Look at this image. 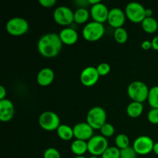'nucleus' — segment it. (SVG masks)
Here are the masks:
<instances>
[{
  "instance_id": "f257e3e1",
  "label": "nucleus",
  "mask_w": 158,
  "mask_h": 158,
  "mask_svg": "<svg viewBox=\"0 0 158 158\" xmlns=\"http://www.w3.org/2000/svg\"><path fill=\"white\" fill-rule=\"evenodd\" d=\"M63 43L59 34L47 33L41 36L37 43V48L43 56L46 58L56 57L61 51Z\"/></svg>"
},
{
  "instance_id": "f03ea898",
  "label": "nucleus",
  "mask_w": 158,
  "mask_h": 158,
  "mask_svg": "<svg viewBox=\"0 0 158 158\" xmlns=\"http://www.w3.org/2000/svg\"><path fill=\"white\" fill-rule=\"evenodd\" d=\"M150 89L144 83L141 81H134L127 87V94L130 98L135 102L143 103L148 98Z\"/></svg>"
},
{
  "instance_id": "7ed1b4c3",
  "label": "nucleus",
  "mask_w": 158,
  "mask_h": 158,
  "mask_svg": "<svg viewBox=\"0 0 158 158\" xmlns=\"http://www.w3.org/2000/svg\"><path fill=\"white\" fill-rule=\"evenodd\" d=\"M106 113L103 108L94 106L88 111L86 123H89L93 129H100L101 127L106 123Z\"/></svg>"
},
{
  "instance_id": "20e7f679",
  "label": "nucleus",
  "mask_w": 158,
  "mask_h": 158,
  "mask_svg": "<svg viewBox=\"0 0 158 158\" xmlns=\"http://www.w3.org/2000/svg\"><path fill=\"white\" fill-rule=\"evenodd\" d=\"M105 32V28L103 23L93 21L87 23L83 27V37L87 41H97L103 37Z\"/></svg>"
},
{
  "instance_id": "39448f33",
  "label": "nucleus",
  "mask_w": 158,
  "mask_h": 158,
  "mask_svg": "<svg viewBox=\"0 0 158 158\" xmlns=\"http://www.w3.org/2000/svg\"><path fill=\"white\" fill-rule=\"evenodd\" d=\"M146 9L143 5L137 2H131L125 8L126 16L133 23H142L146 18Z\"/></svg>"
},
{
  "instance_id": "423d86ee",
  "label": "nucleus",
  "mask_w": 158,
  "mask_h": 158,
  "mask_svg": "<svg viewBox=\"0 0 158 158\" xmlns=\"http://www.w3.org/2000/svg\"><path fill=\"white\" fill-rule=\"evenodd\" d=\"M88 152L94 156H102L104 151L107 149V140L103 135L93 136L87 141Z\"/></svg>"
},
{
  "instance_id": "0eeeda50",
  "label": "nucleus",
  "mask_w": 158,
  "mask_h": 158,
  "mask_svg": "<svg viewBox=\"0 0 158 158\" xmlns=\"http://www.w3.org/2000/svg\"><path fill=\"white\" fill-rule=\"evenodd\" d=\"M39 123L43 130L53 131L58 129L60 125L59 116L52 111H45L39 117Z\"/></svg>"
},
{
  "instance_id": "6e6552de",
  "label": "nucleus",
  "mask_w": 158,
  "mask_h": 158,
  "mask_svg": "<svg viewBox=\"0 0 158 158\" xmlns=\"http://www.w3.org/2000/svg\"><path fill=\"white\" fill-rule=\"evenodd\" d=\"M6 30L12 35H21L27 32L29 23L22 17H13L6 23Z\"/></svg>"
},
{
  "instance_id": "1a4fd4ad",
  "label": "nucleus",
  "mask_w": 158,
  "mask_h": 158,
  "mask_svg": "<svg viewBox=\"0 0 158 158\" xmlns=\"http://www.w3.org/2000/svg\"><path fill=\"white\" fill-rule=\"evenodd\" d=\"M53 19L60 26H68L74 22V12L67 6H59L53 12Z\"/></svg>"
},
{
  "instance_id": "9d476101",
  "label": "nucleus",
  "mask_w": 158,
  "mask_h": 158,
  "mask_svg": "<svg viewBox=\"0 0 158 158\" xmlns=\"http://www.w3.org/2000/svg\"><path fill=\"white\" fill-rule=\"evenodd\" d=\"M154 142L148 136H140L134 140L133 143V148L135 150L137 154L146 155L153 151Z\"/></svg>"
},
{
  "instance_id": "9b49d317",
  "label": "nucleus",
  "mask_w": 158,
  "mask_h": 158,
  "mask_svg": "<svg viewBox=\"0 0 158 158\" xmlns=\"http://www.w3.org/2000/svg\"><path fill=\"white\" fill-rule=\"evenodd\" d=\"M74 133V137L77 140H89L94 136V129L86 122L77 123L73 127Z\"/></svg>"
},
{
  "instance_id": "f8f14e48",
  "label": "nucleus",
  "mask_w": 158,
  "mask_h": 158,
  "mask_svg": "<svg viewBox=\"0 0 158 158\" xmlns=\"http://www.w3.org/2000/svg\"><path fill=\"white\" fill-rule=\"evenodd\" d=\"M100 77L97 67L87 66L84 68L80 73V81L84 86H92L97 83Z\"/></svg>"
},
{
  "instance_id": "ddd939ff",
  "label": "nucleus",
  "mask_w": 158,
  "mask_h": 158,
  "mask_svg": "<svg viewBox=\"0 0 158 158\" xmlns=\"http://www.w3.org/2000/svg\"><path fill=\"white\" fill-rule=\"evenodd\" d=\"M125 21H126V14L121 9L113 8L110 10L107 22L112 27L115 29L123 27Z\"/></svg>"
},
{
  "instance_id": "4468645a",
  "label": "nucleus",
  "mask_w": 158,
  "mask_h": 158,
  "mask_svg": "<svg viewBox=\"0 0 158 158\" xmlns=\"http://www.w3.org/2000/svg\"><path fill=\"white\" fill-rule=\"evenodd\" d=\"M109 12L110 10L107 9L106 5L100 2L92 6L90 9V15L94 19V21L103 23L107 21Z\"/></svg>"
},
{
  "instance_id": "2eb2a0df",
  "label": "nucleus",
  "mask_w": 158,
  "mask_h": 158,
  "mask_svg": "<svg viewBox=\"0 0 158 158\" xmlns=\"http://www.w3.org/2000/svg\"><path fill=\"white\" fill-rule=\"evenodd\" d=\"M14 105L9 99L0 100V120L2 122L9 121L14 116Z\"/></svg>"
},
{
  "instance_id": "dca6fc26",
  "label": "nucleus",
  "mask_w": 158,
  "mask_h": 158,
  "mask_svg": "<svg viewBox=\"0 0 158 158\" xmlns=\"http://www.w3.org/2000/svg\"><path fill=\"white\" fill-rule=\"evenodd\" d=\"M59 35H60V38L63 44L68 45V46L75 44L78 40L79 37L77 31L69 27H66L62 29L59 33Z\"/></svg>"
},
{
  "instance_id": "f3484780",
  "label": "nucleus",
  "mask_w": 158,
  "mask_h": 158,
  "mask_svg": "<svg viewBox=\"0 0 158 158\" xmlns=\"http://www.w3.org/2000/svg\"><path fill=\"white\" fill-rule=\"evenodd\" d=\"M55 77L53 70L51 68L45 67L40 69L37 74V82L40 86H46L52 83Z\"/></svg>"
},
{
  "instance_id": "a211bd4d",
  "label": "nucleus",
  "mask_w": 158,
  "mask_h": 158,
  "mask_svg": "<svg viewBox=\"0 0 158 158\" xmlns=\"http://www.w3.org/2000/svg\"><path fill=\"white\" fill-rule=\"evenodd\" d=\"M143 110V106L142 103L132 101L127 106V114L132 118L140 117Z\"/></svg>"
},
{
  "instance_id": "6ab92c4d",
  "label": "nucleus",
  "mask_w": 158,
  "mask_h": 158,
  "mask_svg": "<svg viewBox=\"0 0 158 158\" xmlns=\"http://www.w3.org/2000/svg\"><path fill=\"white\" fill-rule=\"evenodd\" d=\"M71 151L76 154V156H82L88 151V146H87V142L85 140H77L76 139L72 143H71Z\"/></svg>"
},
{
  "instance_id": "aec40b11",
  "label": "nucleus",
  "mask_w": 158,
  "mask_h": 158,
  "mask_svg": "<svg viewBox=\"0 0 158 158\" xmlns=\"http://www.w3.org/2000/svg\"><path fill=\"white\" fill-rule=\"evenodd\" d=\"M141 26L147 33H154L158 29V23L154 17H146L141 23Z\"/></svg>"
},
{
  "instance_id": "412c9836",
  "label": "nucleus",
  "mask_w": 158,
  "mask_h": 158,
  "mask_svg": "<svg viewBox=\"0 0 158 158\" xmlns=\"http://www.w3.org/2000/svg\"><path fill=\"white\" fill-rule=\"evenodd\" d=\"M56 131L59 137L63 140H69L74 137L73 127L66 124H60Z\"/></svg>"
},
{
  "instance_id": "4be33fe9",
  "label": "nucleus",
  "mask_w": 158,
  "mask_h": 158,
  "mask_svg": "<svg viewBox=\"0 0 158 158\" xmlns=\"http://www.w3.org/2000/svg\"><path fill=\"white\" fill-rule=\"evenodd\" d=\"M89 17V12L85 7H80L74 12V22L78 24L86 23Z\"/></svg>"
},
{
  "instance_id": "5701e85b",
  "label": "nucleus",
  "mask_w": 158,
  "mask_h": 158,
  "mask_svg": "<svg viewBox=\"0 0 158 158\" xmlns=\"http://www.w3.org/2000/svg\"><path fill=\"white\" fill-rule=\"evenodd\" d=\"M148 100L151 107L158 109V86H153L150 89Z\"/></svg>"
},
{
  "instance_id": "b1692460",
  "label": "nucleus",
  "mask_w": 158,
  "mask_h": 158,
  "mask_svg": "<svg viewBox=\"0 0 158 158\" xmlns=\"http://www.w3.org/2000/svg\"><path fill=\"white\" fill-rule=\"evenodd\" d=\"M114 37L116 41L120 44H123L128 39V33L126 29L123 27L115 29L114 32Z\"/></svg>"
},
{
  "instance_id": "393cba45",
  "label": "nucleus",
  "mask_w": 158,
  "mask_h": 158,
  "mask_svg": "<svg viewBox=\"0 0 158 158\" xmlns=\"http://www.w3.org/2000/svg\"><path fill=\"white\" fill-rule=\"evenodd\" d=\"M115 143L119 149H123L130 146V139L126 134H120L116 137Z\"/></svg>"
},
{
  "instance_id": "a878e982",
  "label": "nucleus",
  "mask_w": 158,
  "mask_h": 158,
  "mask_svg": "<svg viewBox=\"0 0 158 158\" xmlns=\"http://www.w3.org/2000/svg\"><path fill=\"white\" fill-rule=\"evenodd\" d=\"M102 158H120V150L117 147H109L101 156Z\"/></svg>"
},
{
  "instance_id": "bb28decb",
  "label": "nucleus",
  "mask_w": 158,
  "mask_h": 158,
  "mask_svg": "<svg viewBox=\"0 0 158 158\" xmlns=\"http://www.w3.org/2000/svg\"><path fill=\"white\" fill-rule=\"evenodd\" d=\"M100 130L102 135L106 137H106H112L114 134V132H115V129H114V126L111 123H108L103 124Z\"/></svg>"
},
{
  "instance_id": "cd10ccee",
  "label": "nucleus",
  "mask_w": 158,
  "mask_h": 158,
  "mask_svg": "<svg viewBox=\"0 0 158 158\" xmlns=\"http://www.w3.org/2000/svg\"><path fill=\"white\" fill-rule=\"evenodd\" d=\"M137 152L134 148L127 147L120 150V158H137Z\"/></svg>"
},
{
  "instance_id": "c85d7f7f",
  "label": "nucleus",
  "mask_w": 158,
  "mask_h": 158,
  "mask_svg": "<svg viewBox=\"0 0 158 158\" xmlns=\"http://www.w3.org/2000/svg\"><path fill=\"white\" fill-rule=\"evenodd\" d=\"M43 158H61L58 150L54 148H49L45 151Z\"/></svg>"
},
{
  "instance_id": "c756f323",
  "label": "nucleus",
  "mask_w": 158,
  "mask_h": 158,
  "mask_svg": "<svg viewBox=\"0 0 158 158\" xmlns=\"http://www.w3.org/2000/svg\"><path fill=\"white\" fill-rule=\"evenodd\" d=\"M97 72H98L100 76H106L110 72V66L106 63H100L98 66H97Z\"/></svg>"
},
{
  "instance_id": "7c9ffc66",
  "label": "nucleus",
  "mask_w": 158,
  "mask_h": 158,
  "mask_svg": "<svg viewBox=\"0 0 158 158\" xmlns=\"http://www.w3.org/2000/svg\"><path fill=\"white\" fill-rule=\"evenodd\" d=\"M148 119L150 123L153 124H158V109L152 108L148 112Z\"/></svg>"
},
{
  "instance_id": "2f4dec72",
  "label": "nucleus",
  "mask_w": 158,
  "mask_h": 158,
  "mask_svg": "<svg viewBox=\"0 0 158 158\" xmlns=\"http://www.w3.org/2000/svg\"><path fill=\"white\" fill-rule=\"evenodd\" d=\"M40 4L45 8H51L56 4V0H40Z\"/></svg>"
},
{
  "instance_id": "473e14b6",
  "label": "nucleus",
  "mask_w": 158,
  "mask_h": 158,
  "mask_svg": "<svg viewBox=\"0 0 158 158\" xmlns=\"http://www.w3.org/2000/svg\"><path fill=\"white\" fill-rule=\"evenodd\" d=\"M142 49H143L144 50H148L151 48H152V43H151V41H149V40H144V41L141 44Z\"/></svg>"
},
{
  "instance_id": "72a5a7b5",
  "label": "nucleus",
  "mask_w": 158,
  "mask_h": 158,
  "mask_svg": "<svg viewBox=\"0 0 158 158\" xmlns=\"http://www.w3.org/2000/svg\"><path fill=\"white\" fill-rule=\"evenodd\" d=\"M6 89L3 86H0V100L6 99Z\"/></svg>"
},
{
  "instance_id": "f704fd0d",
  "label": "nucleus",
  "mask_w": 158,
  "mask_h": 158,
  "mask_svg": "<svg viewBox=\"0 0 158 158\" xmlns=\"http://www.w3.org/2000/svg\"><path fill=\"white\" fill-rule=\"evenodd\" d=\"M151 43H152V49H154V50L158 51V35L153 39Z\"/></svg>"
},
{
  "instance_id": "c9c22d12",
  "label": "nucleus",
  "mask_w": 158,
  "mask_h": 158,
  "mask_svg": "<svg viewBox=\"0 0 158 158\" xmlns=\"http://www.w3.org/2000/svg\"><path fill=\"white\" fill-rule=\"evenodd\" d=\"M145 14H146V17H152L153 11L151 10V9H146V12H145Z\"/></svg>"
},
{
  "instance_id": "e433bc0d",
  "label": "nucleus",
  "mask_w": 158,
  "mask_h": 158,
  "mask_svg": "<svg viewBox=\"0 0 158 158\" xmlns=\"http://www.w3.org/2000/svg\"><path fill=\"white\" fill-rule=\"evenodd\" d=\"M153 151H154V152L158 156V142H157V143H154Z\"/></svg>"
},
{
  "instance_id": "4c0bfd02",
  "label": "nucleus",
  "mask_w": 158,
  "mask_h": 158,
  "mask_svg": "<svg viewBox=\"0 0 158 158\" xmlns=\"http://www.w3.org/2000/svg\"><path fill=\"white\" fill-rule=\"evenodd\" d=\"M88 2H89V4H91L92 6H94V5H96L97 4V3L100 2V0H89Z\"/></svg>"
},
{
  "instance_id": "58836bf2",
  "label": "nucleus",
  "mask_w": 158,
  "mask_h": 158,
  "mask_svg": "<svg viewBox=\"0 0 158 158\" xmlns=\"http://www.w3.org/2000/svg\"><path fill=\"white\" fill-rule=\"evenodd\" d=\"M74 158H87L86 157H85V156L82 155V156H76Z\"/></svg>"
},
{
  "instance_id": "ea45409f",
  "label": "nucleus",
  "mask_w": 158,
  "mask_h": 158,
  "mask_svg": "<svg viewBox=\"0 0 158 158\" xmlns=\"http://www.w3.org/2000/svg\"><path fill=\"white\" fill-rule=\"evenodd\" d=\"M89 158H98V157H97V156H94V155H92Z\"/></svg>"
}]
</instances>
